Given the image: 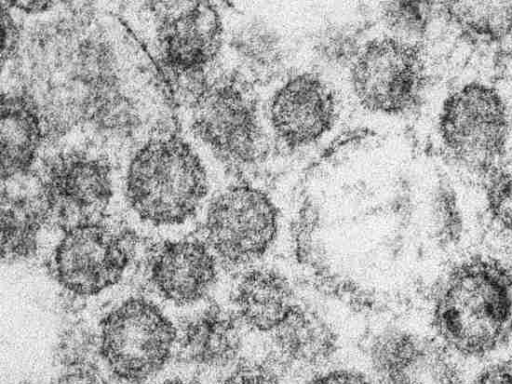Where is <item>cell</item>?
I'll list each match as a JSON object with an SVG mask.
<instances>
[{
  "mask_svg": "<svg viewBox=\"0 0 512 384\" xmlns=\"http://www.w3.org/2000/svg\"><path fill=\"white\" fill-rule=\"evenodd\" d=\"M50 17L20 28L8 77L35 109L45 140L76 129L91 139L112 133L144 102L161 97L148 62L118 22L90 3L64 2Z\"/></svg>",
  "mask_w": 512,
  "mask_h": 384,
  "instance_id": "cell-1",
  "label": "cell"
},
{
  "mask_svg": "<svg viewBox=\"0 0 512 384\" xmlns=\"http://www.w3.org/2000/svg\"><path fill=\"white\" fill-rule=\"evenodd\" d=\"M432 324L456 353L489 355L512 335V268L490 257H471L444 277L434 298Z\"/></svg>",
  "mask_w": 512,
  "mask_h": 384,
  "instance_id": "cell-2",
  "label": "cell"
},
{
  "mask_svg": "<svg viewBox=\"0 0 512 384\" xmlns=\"http://www.w3.org/2000/svg\"><path fill=\"white\" fill-rule=\"evenodd\" d=\"M254 87L281 164L324 156L349 134L337 88L314 71L291 68Z\"/></svg>",
  "mask_w": 512,
  "mask_h": 384,
  "instance_id": "cell-3",
  "label": "cell"
},
{
  "mask_svg": "<svg viewBox=\"0 0 512 384\" xmlns=\"http://www.w3.org/2000/svg\"><path fill=\"white\" fill-rule=\"evenodd\" d=\"M425 83L423 50L371 35L342 79L338 92L348 133L381 135L418 105Z\"/></svg>",
  "mask_w": 512,
  "mask_h": 384,
  "instance_id": "cell-4",
  "label": "cell"
},
{
  "mask_svg": "<svg viewBox=\"0 0 512 384\" xmlns=\"http://www.w3.org/2000/svg\"><path fill=\"white\" fill-rule=\"evenodd\" d=\"M191 110L193 134L234 175L262 178L281 164L253 85L220 71Z\"/></svg>",
  "mask_w": 512,
  "mask_h": 384,
  "instance_id": "cell-5",
  "label": "cell"
},
{
  "mask_svg": "<svg viewBox=\"0 0 512 384\" xmlns=\"http://www.w3.org/2000/svg\"><path fill=\"white\" fill-rule=\"evenodd\" d=\"M131 209L153 225L182 224L192 217L209 191L207 166L175 135L153 136L133 153L125 176Z\"/></svg>",
  "mask_w": 512,
  "mask_h": 384,
  "instance_id": "cell-6",
  "label": "cell"
},
{
  "mask_svg": "<svg viewBox=\"0 0 512 384\" xmlns=\"http://www.w3.org/2000/svg\"><path fill=\"white\" fill-rule=\"evenodd\" d=\"M310 2H229L223 22L221 71L253 86L286 71L302 37Z\"/></svg>",
  "mask_w": 512,
  "mask_h": 384,
  "instance_id": "cell-7",
  "label": "cell"
},
{
  "mask_svg": "<svg viewBox=\"0 0 512 384\" xmlns=\"http://www.w3.org/2000/svg\"><path fill=\"white\" fill-rule=\"evenodd\" d=\"M176 336L173 323L159 307L132 297L102 319L98 355L115 378L140 384L165 367Z\"/></svg>",
  "mask_w": 512,
  "mask_h": 384,
  "instance_id": "cell-8",
  "label": "cell"
},
{
  "mask_svg": "<svg viewBox=\"0 0 512 384\" xmlns=\"http://www.w3.org/2000/svg\"><path fill=\"white\" fill-rule=\"evenodd\" d=\"M262 181L236 177L208 204L204 219L206 243L228 265L255 261L276 238L279 211Z\"/></svg>",
  "mask_w": 512,
  "mask_h": 384,
  "instance_id": "cell-9",
  "label": "cell"
},
{
  "mask_svg": "<svg viewBox=\"0 0 512 384\" xmlns=\"http://www.w3.org/2000/svg\"><path fill=\"white\" fill-rule=\"evenodd\" d=\"M438 133L448 153L460 164L489 170L502 156L508 137L505 103L493 87L471 82L443 102Z\"/></svg>",
  "mask_w": 512,
  "mask_h": 384,
  "instance_id": "cell-10",
  "label": "cell"
},
{
  "mask_svg": "<svg viewBox=\"0 0 512 384\" xmlns=\"http://www.w3.org/2000/svg\"><path fill=\"white\" fill-rule=\"evenodd\" d=\"M155 16L156 48L166 79L219 68L223 22L217 3H148Z\"/></svg>",
  "mask_w": 512,
  "mask_h": 384,
  "instance_id": "cell-11",
  "label": "cell"
},
{
  "mask_svg": "<svg viewBox=\"0 0 512 384\" xmlns=\"http://www.w3.org/2000/svg\"><path fill=\"white\" fill-rule=\"evenodd\" d=\"M131 235L113 232L100 221L64 230L52 256L55 279L77 296H94L124 274L133 248Z\"/></svg>",
  "mask_w": 512,
  "mask_h": 384,
  "instance_id": "cell-12",
  "label": "cell"
},
{
  "mask_svg": "<svg viewBox=\"0 0 512 384\" xmlns=\"http://www.w3.org/2000/svg\"><path fill=\"white\" fill-rule=\"evenodd\" d=\"M328 5L311 2L289 69L314 71L338 89L367 39V21L362 2Z\"/></svg>",
  "mask_w": 512,
  "mask_h": 384,
  "instance_id": "cell-13",
  "label": "cell"
},
{
  "mask_svg": "<svg viewBox=\"0 0 512 384\" xmlns=\"http://www.w3.org/2000/svg\"><path fill=\"white\" fill-rule=\"evenodd\" d=\"M42 175L55 201L63 229L98 222L113 194L112 164L107 155L70 148L45 160Z\"/></svg>",
  "mask_w": 512,
  "mask_h": 384,
  "instance_id": "cell-14",
  "label": "cell"
},
{
  "mask_svg": "<svg viewBox=\"0 0 512 384\" xmlns=\"http://www.w3.org/2000/svg\"><path fill=\"white\" fill-rule=\"evenodd\" d=\"M1 256L31 257L41 229L55 218V201L42 173L30 169L1 178Z\"/></svg>",
  "mask_w": 512,
  "mask_h": 384,
  "instance_id": "cell-15",
  "label": "cell"
},
{
  "mask_svg": "<svg viewBox=\"0 0 512 384\" xmlns=\"http://www.w3.org/2000/svg\"><path fill=\"white\" fill-rule=\"evenodd\" d=\"M150 280L166 300L191 304L202 299L217 276L215 255L207 243L189 239L165 243L150 263Z\"/></svg>",
  "mask_w": 512,
  "mask_h": 384,
  "instance_id": "cell-16",
  "label": "cell"
},
{
  "mask_svg": "<svg viewBox=\"0 0 512 384\" xmlns=\"http://www.w3.org/2000/svg\"><path fill=\"white\" fill-rule=\"evenodd\" d=\"M235 303L243 322L259 332H274L295 308L289 283L268 269L244 274L236 288Z\"/></svg>",
  "mask_w": 512,
  "mask_h": 384,
  "instance_id": "cell-17",
  "label": "cell"
},
{
  "mask_svg": "<svg viewBox=\"0 0 512 384\" xmlns=\"http://www.w3.org/2000/svg\"><path fill=\"white\" fill-rule=\"evenodd\" d=\"M0 138L1 178L32 169L44 135L35 109L20 94H1Z\"/></svg>",
  "mask_w": 512,
  "mask_h": 384,
  "instance_id": "cell-18",
  "label": "cell"
},
{
  "mask_svg": "<svg viewBox=\"0 0 512 384\" xmlns=\"http://www.w3.org/2000/svg\"><path fill=\"white\" fill-rule=\"evenodd\" d=\"M242 338L237 321L220 312L209 311L193 321L183 335L182 352L197 365L220 368L238 356Z\"/></svg>",
  "mask_w": 512,
  "mask_h": 384,
  "instance_id": "cell-19",
  "label": "cell"
},
{
  "mask_svg": "<svg viewBox=\"0 0 512 384\" xmlns=\"http://www.w3.org/2000/svg\"><path fill=\"white\" fill-rule=\"evenodd\" d=\"M280 356L290 364L313 366L326 361L335 349V336L316 313L295 306L273 332Z\"/></svg>",
  "mask_w": 512,
  "mask_h": 384,
  "instance_id": "cell-20",
  "label": "cell"
},
{
  "mask_svg": "<svg viewBox=\"0 0 512 384\" xmlns=\"http://www.w3.org/2000/svg\"><path fill=\"white\" fill-rule=\"evenodd\" d=\"M435 3L423 1L362 2L371 35L424 50Z\"/></svg>",
  "mask_w": 512,
  "mask_h": 384,
  "instance_id": "cell-21",
  "label": "cell"
},
{
  "mask_svg": "<svg viewBox=\"0 0 512 384\" xmlns=\"http://www.w3.org/2000/svg\"><path fill=\"white\" fill-rule=\"evenodd\" d=\"M441 11L467 36L497 43L512 35V1L440 3Z\"/></svg>",
  "mask_w": 512,
  "mask_h": 384,
  "instance_id": "cell-22",
  "label": "cell"
},
{
  "mask_svg": "<svg viewBox=\"0 0 512 384\" xmlns=\"http://www.w3.org/2000/svg\"><path fill=\"white\" fill-rule=\"evenodd\" d=\"M432 216L438 243L443 247L457 244L463 232V218L456 193L444 179L439 181L433 194Z\"/></svg>",
  "mask_w": 512,
  "mask_h": 384,
  "instance_id": "cell-23",
  "label": "cell"
},
{
  "mask_svg": "<svg viewBox=\"0 0 512 384\" xmlns=\"http://www.w3.org/2000/svg\"><path fill=\"white\" fill-rule=\"evenodd\" d=\"M487 207L494 222L512 233V172L493 176L487 186Z\"/></svg>",
  "mask_w": 512,
  "mask_h": 384,
  "instance_id": "cell-24",
  "label": "cell"
},
{
  "mask_svg": "<svg viewBox=\"0 0 512 384\" xmlns=\"http://www.w3.org/2000/svg\"><path fill=\"white\" fill-rule=\"evenodd\" d=\"M98 353V343L85 328L71 329L59 344V361L66 367L92 364L94 354Z\"/></svg>",
  "mask_w": 512,
  "mask_h": 384,
  "instance_id": "cell-25",
  "label": "cell"
},
{
  "mask_svg": "<svg viewBox=\"0 0 512 384\" xmlns=\"http://www.w3.org/2000/svg\"><path fill=\"white\" fill-rule=\"evenodd\" d=\"M222 384H280L275 370L267 364L245 362L239 364Z\"/></svg>",
  "mask_w": 512,
  "mask_h": 384,
  "instance_id": "cell-26",
  "label": "cell"
},
{
  "mask_svg": "<svg viewBox=\"0 0 512 384\" xmlns=\"http://www.w3.org/2000/svg\"><path fill=\"white\" fill-rule=\"evenodd\" d=\"M53 384H107L93 364L66 367Z\"/></svg>",
  "mask_w": 512,
  "mask_h": 384,
  "instance_id": "cell-27",
  "label": "cell"
},
{
  "mask_svg": "<svg viewBox=\"0 0 512 384\" xmlns=\"http://www.w3.org/2000/svg\"><path fill=\"white\" fill-rule=\"evenodd\" d=\"M472 384H512V362L501 361L485 367Z\"/></svg>",
  "mask_w": 512,
  "mask_h": 384,
  "instance_id": "cell-28",
  "label": "cell"
},
{
  "mask_svg": "<svg viewBox=\"0 0 512 384\" xmlns=\"http://www.w3.org/2000/svg\"><path fill=\"white\" fill-rule=\"evenodd\" d=\"M309 384H376L366 376L351 370L337 369L319 375Z\"/></svg>",
  "mask_w": 512,
  "mask_h": 384,
  "instance_id": "cell-29",
  "label": "cell"
},
{
  "mask_svg": "<svg viewBox=\"0 0 512 384\" xmlns=\"http://www.w3.org/2000/svg\"><path fill=\"white\" fill-rule=\"evenodd\" d=\"M158 384H192V383L181 380V379H169V380H165Z\"/></svg>",
  "mask_w": 512,
  "mask_h": 384,
  "instance_id": "cell-30",
  "label": "cell"
},
{
  "mask_svg": "<svg viewBox=\"0 0 512 384\" xmlns=\"http://www.w3.org/2000/svg\"><path fill=\"white\" fill-rule=\"evenodd\" d=\"M23 384H31V383H23Z\"/></svg>",
  "mask_w": 512,
  "mask_h": 384,
  "instance_id": "cell-31",
  "label": "cell"
}]
</instances>
